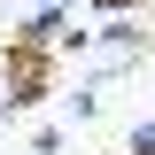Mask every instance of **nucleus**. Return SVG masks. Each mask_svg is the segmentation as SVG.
Returning a JSON list of instances; mask_svg holds the SVG:
<instances>
[{
  "mask_svg": "<svg viewBox=\"0 0 155 155\" xmlns=\"http://www.w3.org/2000/svg\"><path fill=\"white\" fill-rule=\"evenodd\" d=\"M93 16H132V8H147V0H85Z\"/></svg>",
  "mask_w": 155,
  "mask_h": 155,
  "instance_id": "nucleus-5",
  "label": "nucleus"
},
{
  "mask_svg": "<svg viewBox=\"0 0 155 155\" xmlns=\"http://www.w3.org/2000/svg\"><path fill=\"white\" fill-rule=\"evenodd\" d=\"M132 155H155V116H140V124H132Z\"/></svg>",
  "mask_w": 155,
  "mask_h": 155,
  "instance_id": "nucleus-4",
  "label": "nucleus"
},
{
  "mask_svg": "<svg viewBox=\"0 0 155 155\" xmlns=\"http://www.w3.org/2000/svg\"><path fill=\"white\" fill-rule=\"evenodd\" d=\"M0 85H8V78H0Z\"/></svg>",
  "mask_w": 155,
  "mask_h": 155,
  "instance_id": "nucleus-6",
  "label": "nucleus"
},
{
  "mask_svg": "<svg viewBox=\"0 0 155 155\" xmlns=\"http://www.w3.org/2000/svg\"><path fill=\"white\" fill-rule=\"evenodd\" d=\"M0 109H39V101L54 93V47H31V39H8V54H0Z\"/></svg>",
  "mask_w": 155,
  "mask_h": 155,
  "instance_id": "nucleus-1",
  "label": "nucleus"
},
{
  "mask_svg": "<svg viewBox=\"0 0 155 155\" xmlns=\"http://www.w3.org/2000/svg\"><path fill=\"white\" fill-rule=\"evenodd\" d=\"M54 54H93V31H78V23H62V31H54Z\"/></svg>",
  "mask_w": 155,
  "mask_h": 155,
  "instance_id": "nucleus-2",
  "label": "nucleus"
},
{
  "mask_svg": "<svg viewBox=\"0 0 155 155\" xmlns=\"http://www.w3.org/2000/svg\"><path fill=\"white\" fill-rule=\"evenodd\" d=\"M70 116H78V124H85V116H101V93H93V85H78V93H70Z\"/></svg>",
  "mask_w": 155,
  "mask_h": 155,
  "instance_id": "nucleus-3",
  "label": "nucleus"
}]
</instances>
